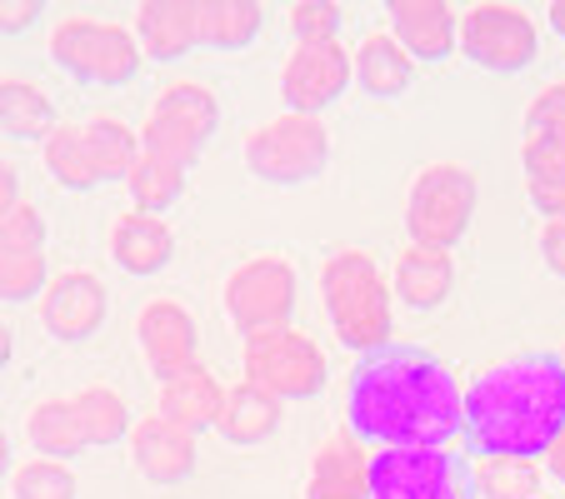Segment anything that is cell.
Returning <instances> with one entry per match:
<instances>
[{
  "label": "cell",
  "mask_w": 565,
  "mask_h": 499,
  "mask_svg": "<svg viewBox=\"0 0 565 499\" xmlns=\"http://www.w3.org/2000/svg\"><path fill=\"white\" fill-rule=\"evenodd\" d=\"M345 430L375 449L450 445L466 430V384L420 345H385L351 370Z\"/></svg>",
  "instance_id": "obj_1"
},
{
  "label": "cell",
  "mask_w": 565,
  "mask_h": 499,
  "mask_svg": "<svg viewBox=\"0 0 565 499\" xmlns=\"http://www.w3.org/2000/svg\"><path fill=\"white\" fill-rule=\"evenodd\" d=\"M565 430V365L551 350L505 355L466 380V445L476 455L541 459Z\"/></svg>",
  "instance_id": "obj_2"
},
{
  "label": "cell",
  "mask_w": 565,
  "mask_h": 499,
  "mask_svg": "<svg viewBox=\"0 0 565 499\" xmlns=\"http://www.w3.org/2000/svg\"><path fill=\"white\" fill-rule=\"evenodd\" d=\"M395 295H391V275L375 265L371 250L361 245H341L331 256L320 260V310L331 319L335 340L351 355H375L391 345V315Z\"/></svg>",
  "instance_id": "obj_3"
},
{
  "label": "cell",
  "mask_w": 565,
  "mask_h": 499,
  "mask_svg": "<svg viewBox=\"0 0 565 499\" xmlns=\"http://www.w3.org/2000/svg\"><path fill=\"white\" fill-rule=\"evenodd\" d=\"M215 130H221V96L205 80L175 75V80H166L150 96L146 120H140V150L146 155H166L191 171Z\"/></svg>",
  "instance_id": "obj_4"
},
{
  "label": "cell",
  "mask_w": 565,
  "mask_h": 499,
  "mask_svg": "<svg viewBox=\"0 0 565 499\" xmlns=\"http://www.w3.org/2000/svg\"><path fill=\"white\" fill-rule=\"evenodd\" d=\"M51 61L71 80H86V86H130L140 65H146V55H140V41L130 25L75 11L51 25Z\"/></svg>",
  "instance_id": "obj_5"
},
{
  "label": "cell",
  "mask_w": 565,
  "mask_h": 499,
  "mask_svg": "<svg viewBox=\"0 0 565 499\" xmlns=\"http://www.w3.org/2000/svg\"><path fill=\"white\" fill-rule=\"evenodd\" d=\"M476 175L456 160H430L411 175L406 191V235L411 245H430V250H456L470 230L476 215Z\"/></svg>",
  "instance_id": "obj_6"
},
{
  "label": "cell",
  "mask_w": 565,
  "mask_h": 499,
  "mask_svg": "<svg viewBox=\"0 0 565 499\" xmlns=\"http://www.w3.org/2000/svg\"><path fill=\"white\" fill-rule=\"evenodd\" d=\"M246 155V171L266 185H306L316 181L326 165H331V130L320 116H296V110H280V116L260 120L256 130L241 145Z\"/></svg>",
  "instance_id": "obj_7"
},
{
  "label": "cell",
  "mask_w": 565,
  "mask_h": 499,
  "mask_svg": "<svg viewBox=\"0 0 565 499\" xmlns=\"http://www.w3.org/2000/svg\"><path fill=\"white\" fill-rule=\"evenodd\" d=\"M241 380L260 384L280 404L316 400L326 390V380H331V360H326L316 335H306L296 325H280V329H266V335H246V345H241Z\"/></svg>",
  "instance_id": "obj_8"
},
{
  "label": "cell",
  "mask_w": 565,
  "mask_h": 499,
  "mask_svg": "<svg viewBox=\"0 0 565 499\" xmlns=\"http://www.w3.org/2000/svg\"><path fill=\"white\" fill-rule=\"evenodd\" d=\"M296 300H300V275L286 256H250L221 280V310L241 340L290 325Z\"/></svg>",
  "instance_id": "obj_9"
},
{
  "label": "cell",
  "mask_w": 565,
  "mask_h": 499,
  "mask_svg": "<svg viewBox=\"0 0 565 499\" xmlns=\"http://www.w3.org/2000/svg\"><path fill=\"white\" fill-rule=\"evenodd\" d=\"M371 499H476V475L450 445L375 449Z\"/></svg>",
  "instance_id": "obj_10"
},
{
  "label": "cell",
  "mask_w": 565,
  "mask_h": 499,
  "mask_svg": "<svg viewBox=\"0 0 565 499\" xmlns=\"http://www.w3.org/2000/svg\"><path fill=\"white\" fill-rule=\"evenodd\" d=\"M460 55L486 75H521L541 55L535 15L505 0H480L460 11Z\"/></svg>",
  "instance_id": "obj_11"
},
{
  "label": "cell",
  "mask_w": 565,
  "mask_h": 499,
  "mask_svg": "<svg viewBox=\"0 0 565 499\" xmlns=\"http://www.w3.org/2000/svg\"><path fill=\"white\" fill-rule=\"evenodd\" d=\"M136 350L146 360V370L160 380L201 365V325H195V310L175 295H150L136 310Z\"/></svg>",
  "instance_id": "obj_12"
},
{
  "label": "cell",
  "mask_w": 565,
  "mask_h": 499,
  "mask_svg": "<svg viewBox=\"0 0 565 499\" xmlns=\"http://www.w3.org/2000/svg\"><path fill=\"white\" fill-rule=\"evenodd\" d=\"M351 86H355V70H351V51L341 41L290 45V55L280 61V100L296 116H320Z\"/></svg>",
  "instance_id": "obj_13"
},
{
  "label": "cell",
  "mask_w": 565,
  "mask_h": 499,
  "mask_svg": "<svg viewBox=\"0 0 565 499\" xmlns=\"http://www.w3.org/2000/svg\"><path fill=\"white\" fill-rule=\"evenodd\" d=\"M106 315H110V295L96 270H86V265H71V270H61V275H51V285H45V295H41L45 335H55V340H65V345L90 340V335L106 325Z\"/></svg>",
  "instance_id": "obj_14"
},
{
  "label": "cell",
  "mask_w": 565,
  "mask_h": 499,
  "mask_svg": "<svg viewBox=\"0 0 565 499\" xmlns=\"http://www.w3.org/2000/svg\"><path fill=\"white\" fill-rule=\"evenodd\" d=\"M130 459H136V469L150 479V485L160 489H175L185 485V479L195 475V465H201V449H195V435L181 425H171L166 414H140L136 430H130Z\"/></svg>",
  "instance_id": "obj_15"
},
{
  "label": "cell",
  "mask_w": 565,
  "mask_h": 499,
  "mask_svg": "<svg viewBox=\"0 0 565 499\" xmlns=\"http://www.w3.org/2000/svg\"><path fill=\"white\" fill-rule=\"evenodd\" d=\"M385 31L406 45L416 65H436L460 51V11L446 0H391Z\"/></svg>",
  "instance_id": "obj_16"
},
{
  "label": "cell",
  "mask_w": 565,
  "mask_h": 499,
  "mask_svg": "<svg viewBox=\"0 0 565 499\" xmlns=\"http://www.w3.org/2000/svg\"><path fill=\"white\" fill-rule=\"evenodd\" d=\"M371 455L375 449H365V440H355L351 430L320 440L300 499H371Z\"/></svg>",
  "instance_id": "obj_17"
},
{
  "label": "cell",
  "mask_w": 565,
  "mask_h": 499,
  "mask_svg": "<svg viewBox=\"0 0 565 499\" xmlns=\"http://www.w3.org/2000/svg\"><path fill=\"white\" fill-rule=\"evenodd\" d=\"M106 250L126 275L150 280L175 260V230L166 225V215H146V210H126L110 220Z\"/></svg>",
  "instance_id": "obj_18"
},
{
  "label": "cell",
  "mask_w": 565,
  "mask_h": 499,
  "mask_svg": "<svg viewBox=\"0 0 565 499\" xmlns=\"http://www.w3.org/2000/svg\"><path fill=\"white\" fill-rule=\"evenodd\" d=\"M221 410H225V384L211 365H191V370L156 384V414H166L171 425L191 430V435L215 430Z\"/></svg>",
  "instance_id": "obj_19"
},
{
  "label": "cell",
  "mask_w": 565,
  "mask_h": 499,
  "mask_svg": "<svg viewBox=\"0 0 565 499\" xmlns=\"http://www.w3.org/2000/svg\"><path fill=\"white\" fill-rule=\"evenodd\" d=\"M456 290V260L450 250H430V245H401V256L391 265V295L406 310H436Z\"/></svg>",
  "instance_id": "obj_20"
},
{
  "label": "cell",
  "mask_w": 565,
  "mask_h": 499,
  "mask_svg": "<svg viewBox=\"0 0 565 499\" xmlns=\"http://www.w3.org/2000/svg\"><path fill=\"white\" fill-rule=\"evenodd\" d=\"M130 31L140 41V55L160 65L181 61V55H191L201 45V35H195V0H146V6H136Z\"/></svg>",
  "instance_id": "obj_21"
},
{
  "label": "cell",
  "mask_w": 565,
  "mask_h": 499,
  "mask_svg": "<svg viewBox=\"0 0 565 499\" xmlns=\"http://www.w3.org/2000/svg\"><path fill=\"white\" fill-rule=\"evenodd\" d=\"M351 70H355V86L375 100H395L416 86V61H411L406 45L395 41L385 25L361 35V45L351 51Z\"/></svg>",
  "instance_id": "obj_22"
},
{
  "label": "cell",
  "mask_w": 565,
  "mask_h": 499,
  "mask_svg": "<svg viewBox=\"0 0 565 499\" xmlns=\"http://www.w3.org/2000/svg\"><path fill=\"white\" fill-rule=\"evenodd\" d=\"M280 414H286V404L276 394H266L260 384H250V380L225 384V410L215 420V435L235 449H260L276 440Z\"/></svg>",
  "instance_id": "obj_23"
},
{
  "label": "cell",
  "mask_w": 565,
  "mask_h": 499,
  "mask_svg": "<svg viewBox=\"0 0 565 499\" xmlns=\"http://www.w3.org/2000/svg\"><path fill=\"white\" fill-rule=\"evenodd\" d=\"M71 404H75V420H81V435H86L90 449H110V445H120V440H130V430H136L126 394L106 380L81 384V390L71 394Z\"/></svg>",
  "instance_id": "obj_24"
},
{
  "label": "cell",
  "mask_w": 565,
  "mask_h": 499,
  "mask_svg": "<svg viewBox=\"0 0 565 499\" xmlns=\"http://www.w3.org/2000/svg\"><path fill=\"white\" fill-rule=\"evenodd\" d=\"M266 25V6L256 0H195V35L211 51H246Z\"/></svg>",
  "instance_id": "obj_25"
},
{
  "label": "cell",
  "mask_w": 565,
  "mask_h": 499,
  "mask_svg": "<svg viewBox=\"0 0 565 499\" xmlns=\"http://www.w3.org/2000/svg\"><path fill=\"white\" fill-rule=\"evenodd\" d=\"M61 126L55 100L25 75H0V135L11 140H45Z\"/></svg>",
  "instance_id": "obj_26"
},
{
  "label": "cell",
  "mask_w": 565,
  "mask_h": 499,
  "mask_svg": "<svg viewBox=\"0 0 565 499\" xmlns=\"http://www.w3.org/2000/svg\"><path fill=\"white\" fill-rule=\"evenodd\" d=\"M41 160H45V171H51V181L61 185V191L86 195V191L100 185V171H96V160H90L81 120H61V126L41 140Z\"/></svg>",
  "instance_id": "obj_27"
},
{
  "label": "cell",
  "mask_w": 565,
  "mask_h": 499,
  "mask_svg": "<svg viewBox=\"0 0 565 499\" xmlns=\"http://www.w3.org/2000/svg\"><path fill=\"white\" fill-rule=\"evenodd\" d=\"M81 130H86V145H90V160H96V171H100V185L126 181V175L136 171L140 126H126V120L110 116V110H96V116L81 120Z\"/></svg>",
  "instance_id": "obj_28"
},
{
  "label": "cell",
  "mask_w": 565,
  "mask_h": 499,
  "mask_svg": "<svg viewBox=\"0 0 565 499\" xmlns=\"http://www.w3.org/2000/svg\"><path fill=\"white\" fill-rule=\"evenodd\" d=\"M25 440H31V455H45V459H75L86 449V435H81V420H75L71 400H35L25 410Z\"/></svg>",
  "instance_id": "obj_29"
},
{
  "label": "cell",
  "mask_w": 565,
  "mask_h": 499,
  "mask_svg": "<svg viewBox=\"0 0 565 499\" xmlns=\"http://www.w3.org/2000/svg\"><path fill=\"white\" fill-rule=\"evenodd\" d=\"M476 499H545L541 459L521 455H476Z\"/></svg>",
  "instance_id": "obj_30"
},
{
  "label": "cell",
  "mask_w": 565,
  "mask_h": 499,
  "mask_svg": "<svg viewBox=\"0 0 565 499\" xmlns=\"http://www.w3.org/2000/svg\"><path fill=\"white\" fill-rule=\"evenodd\" d=\"M126 191H130V210L166 215L185 195V165H175V160H166V155H146V150H140L136 171L126 175Z\"/></svg>",
  "instance_id": "obj_31"
},
{
  "label": "cell",
  "mask_w": 565,
  "mask_h": 499,
  "mask_svg": "<svg viewBox=\"0 0 565 499\" xmlns=\"http://www.w3.org/2000/svg\"><path fill=\"white\" fill-rule=\"evenodd\" d=\"M11 495L15 499H75L81 485H75L71 459H45L31 455L11 469Z\"/></svg>",
  "instance_id": "obj_32"
},
{
  "label": "cell",
  "mask_w": 565,
  "mask_h": 499,
  "mask_svg": "<svg viewBox=\"0 0 565 499\" xmlns=\"http://www.w3.org/2000/svg\"><path fill=\"white\" fill-rule=\"evenodd\" d=\"M51 275H45V250H0V305H25L41 300Z\"/></svg>",
  "instance_id": "obj_33"
},
{
  "label": "cell",
  "mask_w": 565,
  "mask_h": 499,
  "mask_svg": "<svg viewBox=\"0 0 565 499\" xmlns=\"http://www.w3.org/2000/svg\"><path fill=\"white\" fill-rule=\"evenodd\" d=\"M345 11L335 0H296L286 11V25L296 35V45H320V41H341Z\"/></svg>",
  "instance_id": "obj_34"
},
{
  "label": "cell",
  "mask_w": 565,
  "mask_h": 499,
  "mask_svg": "<svg viewBox=\"0 0 565 499\" xmlns=\"http://www.w3.org/2000/svg\"><path fill=\"white\" fill-rule=\"evenodd\" d=\"M45 240H51V225H45L35 200L21 195L11 210L0 215V250H45Z\"/></svg>",
  "instance_id": "obj_35"
},
{
  "label": "cell",
  "mask_w": 565,
  "mask_h": 499,
  "mask_svg": "<svg viewBox=\"0 0 565 499\" xmlns=\"http://www.w3.org/2000/svg\"><path fill=\"white\" fill-rule=\"evenodd\" d=\"M525 135L535 140H551V145L565 150V80H551L531 96L525 106Z\"/></svg>",
  "instance_id": "obj_36"
},
{
  "label": "cell",
  "mask_w": 565,
  "mask_h": 499,
  "mask_svg": "<svg viewBox=\"0 0 565 499\" xmlns=\"http://www.w3.org/2000/svg\"><path fill=\"white\" fill-rule=\"evenodd\" d=\"M525 195L541 210V220H561L565 215V165H551V171H531L525 175Z\"/></svg>",
  "instance_id": "obj_37"
},
{
  "label": "cell",
  "mask_w": 565,
  "mask_h": 499,
  "mask_svg": "<svg viewBox=\"0 0 565 499\" xmlns=\"http://www.w3.org/2000/svg\"><path fill=\"white\" fill-rule=\"evenodd\" d=\"M541 260L555 280H565V215L561 220H541Z\"/></svg>",
  "instance_id": "obj_38"
},
{
  "label": "cell",
  "mask_w": 565,
  "mask_h": 499,
  "mask_svg": "<svg viewBox=\"0 0 565 499\" xmlns=\"http://www.w3.org/2000/svg\"><path fill=\"white\" fill-rule=\"evenodd\" d=\"M41 21V6L35 0H0V35H21Z\"/></svg>",
  "instance_id": "obj_39"
},
{
  "label": "cell",
  "mask_w": 565,
  "mask_h": 499,
  "mask_svg": "<svg viewBox=\"0 0 565 499\" xmlns=\"http://www.w3.org/2000/svg\"><path fill=\"white\" fill-rule=\"evenodd\" d=\"M15 200H21V171H15L11 160H0V215L11 210Z\"/></svg>",
  "instance_id": "obj_40"
},
{
  "label": "cell",
  "mask_w": 565,
  "mask_h": 499,
  "mask_svg": "<svg viewBox=\"0 0 565 499\" xmlns=\"http://www.w3.org/2000/svg\"><path fill=\"white\" fill-rule=\"evenodd\" d=\"M541 465H545V475H551L555 485H565V430L551 440V449L541 455Z\"/></svg>",
  "instance_id": "obj_41"
},
{
  "label": "cell",
  "mask_w": 565,
  "mask_h": 499,
  "mask_svg": "<svg viewBox=\"0 0 565 499\" xmlns=\"http://www.w3.org/2000/svg\"><path fill=\"white\" fill-rule=\"evenodd\" d=\"M11 355H15V329L6 325V319H0V370L11 365Z\"/></svg>",
  "instance_id": "obj_42"
},
{
  "label": "cell",
  "mask_w": 565,
  "mask_h": 499,
  "mask_svg": "<svg viewBox=\"0 0 565 499\" xmlns=\"http://www.w3.org/2000/svg\"><path fill=\"white\" fill-rule=\"evenodd\" d=\"M545 21H551V31L565 41V0H551V6H545Z\"/></svg>",
  "instance_id": "obj_43"
},
{
  "label": "cell",
  "mask_w": 565,
  "mask_h": 499,
  "mask_svg": "<svg viewBox=\"0 0 565 499\" xmlns=\"http://www.w3.org/2000/svg\"><path fill=\"white\" fill-rule=\"evenodd\" d=\"M11 469H15V459H11V435L0 430V479H11Z\"/></svg>",
  "instance_id": "obj_44"
},
{
  "label": "cell",
  "mask_w": 565,
  "mask_h": 499,
  "mask_svg": "<svg viewBox=\"0 0 565 499\" xmlns=\"http://www.w3.org/2000/svg\"><path fill=\"white\" fill-rule=\"evenodd\" d=\"M561 365H565V360H561Z\"/></svg>",
  "instance_id": "obj_45"
}]
</instances>
